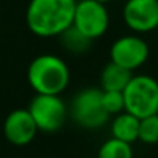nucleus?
I'll use <instances>...</instances> for the list:
<instances>
[{
    "instance_id": "obj_1",
    "label": "nucleus",
    "mask_w": 158,
    "mask_h": 158,
    "mask_svg": "<svg viewBox=\"0 0 158 158\" xmlns=\"http://www.w3.org/2000/svg\"><path fill=\"white\" fill-rule=\"evenodd\" d=\"M76 0H30L25 20L39 37L60 36L73 23Z\"/></svg>"
},
{
    "instance_id": "obj_2",
    "label": "nucleus",
    "mask_w": 158,
    "mask_h": 158,
    "mask_svg": "<svg viewBox=\"0 0 158 158\" xmlns=\"http://www.w3.org/2000/svg\"><path fill=\"white\" fill-rule=\"evenodd\" d=\"M27 79L36 95H60L70 84V68L56 54H40L30 62Z\"/></svg>"
},
{
    "instance_id": "obj_3",
    "label": "nucleus",
    "mask_w": 158,
    "mask_h": 158,
    "mask_svg": "<svg viewBox=\"0 0 158 158\" xmlns=\"http://www.w3.org/2000/svg\"><path fill=\"white\" fill-rule=\"evenodd\" d=\"M124 110L136 118L158 113V81L149 74L132 76L123 90Z\"/></svg>"
},
{
    "instance_id": "obj_4",
    "label": "nucleus",
    "mask_w": 158,
    "mask_h": 158,
    "mask_svg": "<svg viewBox=\"0 0 158 158\" xmlns=\"http://www.w3.org/2000/svg\"><path fill=\"white\" fill-rule=\"evenodd\" d=\"M71 116L77 126L84 129L93 130L102 127L110 118L102 106V90L89 87L76 93L71 102Z\"/></svg>"
},
{
    "instance_id": "obj_5",
    "label": "nucleus",
    "mask_w": 158,
    "mask_h": 158,
    "mask_svg": "<svg viewBox=\"0 0 158 158\" xmlns=\"http://www.w3.org/2000/svg\"><path fill=\"white\" fill-rule=\"evenodd\" d=\"M110 17L104 3L96 0H79L74 6L73 27L87 39L95 40L106 34L109 30Z\"/></svg>"
},
{
    "instance_id": "obj_6",
    "label": "nucleus",
    "mask_w": 158,
    "mask_h": 158,
    "mask_svg": "<svg viewBox=\"0 0 158 158\" xmlns=\"http://www.w3.org/2000/svg\"><path fill=\"white\" fill-rule=\"evenodd\" d=\"M40 132H57L67 118V106L59 95H36L27 109Z\"/></svg>"
},
{
    "instance_id": "obj_7",
    "label": "nucleus",
    "mask_w": 158,
    "mask_h": 158,
    "mask_svg": "<svg viewBox=\"0 0 158 158\" xmlns=\"http://www.w3.org/2000/svg\"><path fill=\"white\" fill-rule=\"evenodd\" d=\"M149 57L147 42L135 34L118 37L110 47V62L133 71L146 64Z\"/></svg>"
},
{
    "instance_id": "obj_8",
    "label": "nucleus",
    "mask_w": 158,
    "mask_h": 158,
    "mask_svg": "<svg viewBox=\"0 0 158 158\" xmlns=\"http://www.w3.org/2000/svg\"><path fill=\"white\" fill-rule=\"evenodd\" d=\"M123 19L133 33L144 34L158 28V0H127Z\"/></svg>"
},
{
    "instance_id": "obj_9",
    "label": "nucleus",
    "mask_w": 158,
    "mask_h": 158,
    "mask_svg": "<svg viewBox=\"0 0 158 158\" xmlns=\"http://www.w3.org/2000/svg\"><path fill=\"white\" fill-rule=\"evenodd\" d=\"M37 133V127L27 109L13 110L3 123V135L14 146L30 144Z\"/></svg>"
},
{
    "instance_id": "obj_10",
    "label": "nucleus",
    "mask_w": 158,
    "mask_h": 158,
    "mask_svg": "<svg viewBox=\"0 0 158 158\" xmlns=\"http://www.w3.org/2000/svg\"><path fill=\"white\" fill-rule=\"evenodd\" d=\"M138 129H139V118L133 116L132 113L126 110L115 115L112 126H110L112 138H116L129 144L138 139Z\"/></svg>"
},
{
    "instance_id": "obj_11",
    "label": "nucleus",
    "mask_w": 158,
    "mask_h": 158,
    "mask_svg": "<svg viewBox=\"0 0 158 158\" xmlns=\"http://www.w3.org/2000/svg\"><path fill=\"white\" fill-rule=\"evenodd\" d=\"M132 71L109 62L102 71H101V90L104 92H123L126 89V85L129 84L130 77H132Z\"/></svg>"
},
{
    "instance_id": "obj_12",
    "label": "nucleus",
    "mask_w": 158,
    "mask_h": 158,
    "mask_svg": "<svg viewBox=\"0 0 158 158\" xmlns=\"http://www.w3.org/2000/svg\"><path fill=\"white\" fill-rule=\"evenodd\" d=\"M98 158H133V150L129 143L110 138L99 147Z\"/></svg>"
},
{
    "instance_id": "obj_13",
    "label": "nucleus",
    "mask_w": 158,
    "mask_h": 158,
    "mask_svg": "<svg viewBox=\"0 0 158 158\" xmlns=\"http://www.w3.org/2000/svg\"><path fill=\"white\" fill-rule=\"evenodd\" d=\"M59 37H60L62 45L71 53H84L92 44L90 39H87L84 34H81L73 25L70 28H67Z\"/></svg>"
},
{
    "instance_id": "obj_14",
    "label": "nucleus",
    "mask_w": 158,
    "mask_h": 158,
    "mask_svg": "<svg viewBox=\"0 0 158 158\" xmlns=\"http://www.w3.org/2000/svg\"><path fill=\"white\" fill-rule=\"evenodd\" d=\"M138 139L144 144H156L158 143V113L149 115L139 119Z\"/></svg>"
},
{
    "instance_id": "obj_15",
    "label": "nucleus",
    "mask_w": 158,
    "mask_h": 158,
    "mask_svg": "<svg viewBox=\"0 0 158 158\" xmlns=\"http://www.w3.org/2000/svg\"><path fill=\"white\" fill-rule=\"evenodd\" d=\"M102 106L109 115H118L124 112L123 92H104L102 90Z\"/></svg>"
},
{
    "instance_id": "obj_16",
    "label": "nucleus",
    "mask_w": 158,
    "mask_h": 158,
    "mask_svg": "<svg viewBox=\"0 0 158 158\" xmlns=\"http://www.w3.org/2000/svg\"><path fill=\"white\" fill-rule=\"evenodd\" d=\"M96 2H99V3H104V5H107V3L113 2V0H96Z\"/></svg>"
}]
</instances>
